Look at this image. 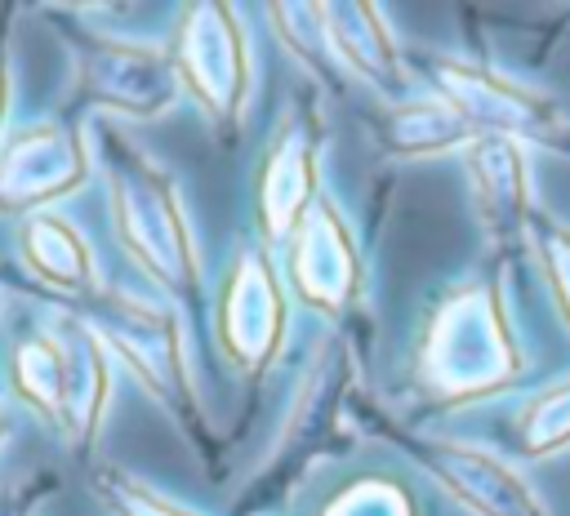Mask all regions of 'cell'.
<instances>
[{
    "label": "cell",
    "mask_w": 570,
    "mask_h": 516,
    "mask_svg": "<svg viewBox=\"0 0 570 516\" xmlns=\"http://www.w3.org/2000/svg\"><path fill=\"white\" fill-rule=\"evenodd\" d=\"M120 227L129 249L169 285H187L191 280V249L183 236V218L165 191V182H156L151 173H138L129 182H120Z\"/></svg>",
    "instance_id": "cell-1"
},
{
    "label": "cell",
    "mask_w": 570,
    "mask_h": 516,
    "mask_svg": "<svg viewBox=\"0 0 570 516\" xmlns=\"http://www.w3.org/2000/svg\"><path fill=\"white\" fill-rule=\"evenodd\" d=\"M178 67L205 107L236 111L240 89H245V53H240V36H236L227 9H196L191 13V22L183 31Z\"/></svg>",
    "instance_id": "cell-2"
},
{
    "label": "cell",
    "mask_w": 570,
    "mask_h": 516,
    "mask_svg": "<svg viewBox=\"0 0 570 516\" xmlns=\"http://www.w3.org/2000/svg\"><path fill=\"white\" fill-rule=\"evenodd\" d=\"M441 85H445V102L459 111L463 125H490L499 138L517 133V129H534L539 125V107L499 85L494 76H481V71H459V67H441Z\"/></svg>",
    "instance_id": "cell-3"
},
{
    "label": "cell",
    "mask_w": 570,
    "mask_h": 516,
    "mask_svg": "<svg viewBox=\"0 0 570 516\" xmlns=\"http://www.w3.org/2000/svg\"><path fill=\"white\" fill-rule=\"evenodd\" d=\"M80 173V160L71 151V142L53 129L18 142L0 169V200H13V205H31V200H45L53 191H62L67 182H76Z\"/></svg>",
    "instance_id": "cell-4"
},
{
    "label": "cell",
    "mask_w": 570,
    "mask_h": 516,
    "mask_svg": "<svg viewBox=\"0 0 570 516\" xmlns=\"http://www.w3.org/2000/svg\"><path fill=\"white\" fill-rule=\"evenodd\" d=\"M441 472L454 485V494L476 503L485 516H539L521 480L508 467L490 463L481 449H450L441 458Z\"/></svg>",
    "instance_id": "cell-5"
},
{
    "label": "cell",
    "mask_w": 570,
    "mask_h": 516,
    "mask_svg": "<svg viewBox=\"0 0 570 516\" xmlns=\"http://www.w3.org/2000/svg\"><path fill=\"white\" fill-rule=\"evenodd\" d=\"M325 18H330V36H334L338 53L361 76H370L379 85H401L392 36L383 31V22H379V13L370 4H334V9H325Z\"/></svg>",
    "instance_id": "cell-6"
},
{
    "label": "cell",
    "mask_w": 570,
    "mask_h": 516,
    "mask_svg": "<svg viewBox=\"0 0 570 516\" xmlns=\"http://www.w3.org/2000/svg\"><path fill=\"white\" fill-rule=\"evenodd\" d=\"M307 245L298 249V285L321 302H338L352 285V249H347V236L343 227L330 218V209H316L312 214V227L303 236Z\"/></svg>",
    "instance_id": "cell-7"
},
{
    "label": "cell",
    "mask_w": 570,
    "mask_h": 516,
    "mask_svg": "<svg viewBox=\"0 0 570 516\" xmlns=\"http://www.w3.org/2000/svg\"><path fill=\"white\" fill-rule=\"evenodd\" d=\"M472 178L485 214H494L499 227H512L517 218H525V169L508 138L490 133L472 147Z\"/></svg>",
    "instance_id": "cell-8"
},
{
    "label": "cell",
    "mask_w": 570,
    "mask_h": 516,
    "mask_svg": "<svg viewBox=\"0 0 570 516\" xmlns=\"http://www.w3.org/2000/svg\"><path fill=\"white\" fill-rule=\"evenodd\" d=\"M276 298H272V285L263 280V271H245V280L232 289L227 298V316H223V329H227V351L240 356V360H258L272 351V338H276Z\"/></svg>",
    "instance_id": "cell-9"
},
{
    "label": "cell",
    "mask_w": 570,
    "mask_h": 516,
    "mask_svg": "<svg viewBox=\"0 0 570 516\" xmlns=\"http://www.w3.org/2000/svg\"><path fill=\"white\" fill-rule=\"evenodd\" d=\"M27 254H31V262H36L49 280H67V285H76V280L85 276V267H89L85 245H80L62 222H53V218H36V222L27 227Z\"/></svg>",
    "instance_id": "cell-10"
},
{
    "label": "cell",
    "mask_w": 570,
    "mask_h": 516,
    "mask_svg": "<svg viewBox=\"0 0 570 516\" xmlns=\"http://www.w3.org/2000/svg\"><path fill=\"white\" fill-rule=\"evenodd\" d=\"M468 125L459 120V111L450 102H432V107H405L401 116H392V142L405 147H441L450 138H459Z\"/></svg>",
    "instance_id": "cell-11"
},
{
    "label": "cell",
    "mask_w": 570,
    "mask_h": 516,
    "mask_svg": "<svg viewBox=\"0 0 570 516\" xmlns=\"http://www.w3.org/2000/svg\"><path fill=\"white\" fill-rule=\"evenodd\" d=\"M570 436V387L548 396L534 414H530V427H525V445L530 449H548V445H561Z\"/></svg>",
    "instance_id": "cell-12"
},
{
    "label": "cell",
    "mask_w": 570,
    "mask_h": 516,
    "mask_svg": "<svg viewBox=\"0 0 570 516\" xmlns=\"http://www.w3.org/2000/svg\"><path fill=\"white\" fill-rule=\"evenodd\" d=\"M543 258H548V271H552L557 302L566 307V320H570V236H566V231H548Z\"/></svg>",
    "instance_id": "cell-13"
},
{
    "label": "cell",
    "mask_w": 570,
    "mask_h": 516,
    "mask_svg": "<svg viewBox=\"0 0 570 516\" xmlns=\"http://www.w3.org/2000/svg\"><path fill=\"white\" fill-rule=\"evenodd\" d=\"M120 507H125V516H187V512H178V507H169V503H160V498H151L142 489H125Z\"/></svg>",
    "instance_id": "cell-14"
}]
</instances>
